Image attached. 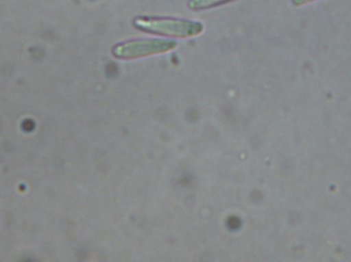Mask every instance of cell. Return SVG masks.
Here are the masks:
<instances>
[{
    "instance_id": "6da1fadb",
    "label": "cell",
    "mask_w": 351,
    "mask_h": 262,
    "mask_svg": "<svg viewBox=\"0 0 351 262\" xmlns=\"http://www.w3.org/2000/svg\"><path fill=\"white\" fill-rule=\"evenodd\" d=\"M134 24L142 31L180 38L197 36L204 30L200 22L178 18H137L134 21Z\"/></svg>"
},
{
    "instance_id": "7a4b0ae2",
    "label": "cell",
    "mask_w": 351,
    "mask_h": 262,
    "mask_svg": "<svg viewBox=\"0 0 351 262\" xmlns=\"http://www.w3.org/2000/svg\"><path fill=\"white\" fill-rule=\"evenodd\" d=\"M178 43L168 39H140L115 45L112 49L119 59H135L156 53H167L177 47Z\"/></svg>"
},
{
    "instance_id": "3957f363",
    "label": "cell",
    "mask_w": 351,
    "mask_h": 262,
    "mask_svg": "<svg viewBox=\"0 0 351 262\" xmlns=\"http://www.w3.org/2000/svg\"><path fill=\"white\" fill-rule=\"evenodd\" d=\"M229 0H190L189 8L191 10H202V8H213Z\"/></svg>"
},
{
    "instance_id": "277c9868",
    "label": "cell",
    "mask_w": 351,
    "mask_h": 262,
    "mask_svg": "<svg viewBox=\"0 0 351 262\" xmlns=\"http://www.w3.org/2000/svg\"><path fill=\"white\" fill-rule=\"evenodd\" d=\"M315 1V0H293L295 5H302V4L308 3V2Z\"/></svg>"
}]
</instances>
